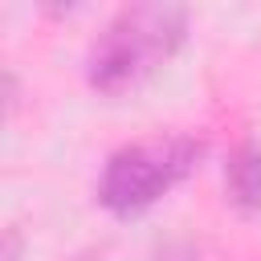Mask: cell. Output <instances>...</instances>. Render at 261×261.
Segmentation results:
<instances>
[{
  "label": "cell",
  "mask_w": 261,
  "mask_h": 261,
  "mask_svg": "<svg viewBox=\"0 0 261 261\" xmlns=\"http://www.w3.org/2000/svg\"><path fill=\"white\" fill-rule=\"evenodd\" d=\"M224 188L241 212H261V139H249L232 151L228 171H224Z\"/></svg>",
  "instance_id": "3"
},
{
  "label": "cell",
  "mask_w": 261,
  "mask_h": 261,
  "mask_svg": "<svg viewBox=\"0 0 261 261\" xmlns=\"http://www.w3.org/2000/svg\"><path fill=\"white\" fill-rule=\"evenodd\" d=\"M159 261H196V253L192 249H184V245H171V249H163V257Z\"/></svg>",
  "instance_id": "4"
},
{
  "label": "cell",
  "mask_w": 261,
  "mask_h": 261,
  "mask_svg": "<svg viewBox=\"0 0 261 261\" xmlns=\"http://www.w3.org/2000/svg\"><path fill=\"white\" fill-rule=\"evenodd\" d=\"M188 37V12L179 4H130L110 16L86 53V82L118 98L147 82Z\"/></svg>",
  "instance_id": "1"
},
{
  "label": "cell",
  "mask_w": 261,
  "mask_h": 261,
  "mask_svg": "<svg viewBox=\"0 0 261 261\" xmlns=\"http://www.w3.org/2000/svg\"><path fill=\"white\" fill-rule=\"evenodd\" d=\"M204 159V139L196 135H151L118 147L98 179V204L114 216H139L159 204L179 179Z\"/></svg>",
  "instance_id": "2"
}]
</instances>
